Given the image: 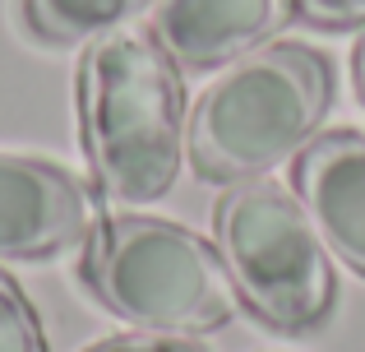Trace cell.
Segmentation results:
<instances>
[{
  "label": "cell",
  "mask_w": 365,
  "mask_h": 352,
  "mask_svg": "<svg viewBox=\"0 0 365 352\" xmlns=\"http://www.w3.org/2000/svg\"><path fill=\"white\" fill-rule=\"evenodd\" d=\"M153 0H19V19L37 42L74 46L125 28Z\"/></svg>",
  "instance_id": "ba28073f"
},
{
  "label": "cell",
  "mask_w": 365,
  "mask_h": 352,
  "mask_svg": "<svg viewBox=\"0 0 365 352\" xmlns=\"http://www.w3.org/2000/svg\"><path fill=\"white\" fill-rule=\"evenodd\" d=\"M0 352H51L33 301L5 269H0Z\"/></svg>",
  "instance_id": "9c48e42d"
},
{
  "label": "cell",
  "mask_w": 365,
  "mask_h": 352,
  "mask_svg": "<svg viewBox=\"0 0 365 352\" xmlns=\"http://www.w3.org/2000/svg\"><path fill=\"white\" fill-rule=\"evenodd\" d=\"M292 14L314 28H361L365 24V0H292Z\"/></svg>",
  "instance_id": "30bf717a"
},
{
  "label": "cell",
  "mask_w": 365,
  "mask_h": 352,
  "mask_svg": "<svg viewBox=\"0 0 365 352\" xmlns=\"http://www.w3.org/2000/svg\"><path fill=\"white\" fill-rule=\"evenodd\" d=\"M79 135L93 186L107 204L143 208L162 199L185 163V89L180 70L143 28L88 42L74 74Z\"/></svg>",
  "instance_id": "6da1fadb"
},
{
  "label": "cell",
  "mask_w": 365,
  "mask_h": 352,
  "mask_svg": "<svg viewBox=\"0 0 365 352\" xmlns=\"http://www.w3.org/2000/svg\"><path fill=\"white\" fill-rule=\"evenodd\" d=\"M102 195L74 172L28 154H0V260H51L102 223Z\"/></svg>",
  "instance_id": "5b68a950"
},
{
  "label": "cell",
  "mask_w": 365,
  "mask_h": 352,
  "mask_svg": "<svg viewBox=\"0 0 365 352\" xmlns=\"http://www.w3.org/2000/svg\"><path fill=\"white\" fill-rule=\"evenodd\" d=\"M282 19V0H153L148 33L176 70H213L259 51Z\"/></svg>",
  "instance_id": "52a82bcc"
},
{
  "label": "cell",
  "mask_w": 365,
  "mask_h": 352,
  "mask_svg": "<svg viewBox=\"0 0 365 352\" xmlns=\"http://www.w3.org/2000/svg\"><path fill=\"white\" fill-rule=\"evenodd\" d=\"M351 84H356V98L365 107V33L356 37V46H351Z\"/></svg>",
  "instance_id": "7c38bea8"
},
{
  "label": "cell",
  "mask_w": 365,
  "mask_h": 352,
  "mask_svg": "<svg viewBox=\"0 0 365 352\" xmlns=\"http://www.w3.org/2000/svg\"><path fill=\"white\" fill-rule=\"evenodd\" d=\"M213 236L236 297L259 325L305 334L329 320L338 297L333 255L287 186L268 176L227 186L213 204Z\"/></svg>",
  "instance_id": "277c9868"
},
{
  "label": "cell",
  "mask_w": 365,
  "mask_h": 352,
  "mask_svg": "<svg viewBox=\"0 0 365 352\" xmlns=\"http://www.w3.org/2000/svg\"><path fill=\"white\" fill-rule=\"evenodd\" d=\"M329 107V56L305 42H264L199 93L185 135L190 167L213 186L259 181L319 135Z\"/></svg>",
  "instance_id": "7a4b0ae2"
},
{
  "label": "cell",
  "mask_w": 365,
  "mask_h": 352,
  "mask_svg": "<svg viewBox=\"0 0 365 352\" xmlns=\"http://www.w3.org/2000/svg\"><path fill=\"white\" fill-rule=\"evenodd\" d=\"M83 352H208V348L195 343V338H176V334H116Z\"/></svg>",
  "instance_id": "8fae6325"
},
{
  "label": "cell",
  "mask_w": 365,
  "mask_h": 352,
  "mask_svg": "<svg viewBox=\"0 0 365 352\" xmlns=\"http://www.w3.org/2000/svg\"><path fill=\"white\" fill-rule=\"evenodd\" d=\"M79 278L111 316L143 334H213L241 306L217 246L148 213L102 218L83 241Z\"/></svg>",
  "instance_id": "3957f363"
},
{
  "label": "cell",
  "mask_w": 365,
  "mask_h": 352,
  "mask_svg": "<svg viewBox=\"0 0 365 352\" xmlns=\"http://www.w3.org/2000/svg\"><path fill=\"white\" fill-rule=\"evenodd\" d=\"M292 186L329 255H338L351 273L365 278V135H314L292 163Z\"/></svg>",
  "instance_id": "8992f818"
}]
</instances>
